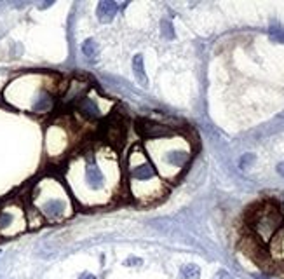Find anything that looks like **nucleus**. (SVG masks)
Returning <instances> with one entry per match:
<instances>
[{"label": "nucleus", "instance_id": "14", "mask_svg": "<svg viewBox=\"0 0 284 279\" xmlns=\"http://www.w3.org/2000/svg\"><path fill=\"white\" fill-rule=\"evenodd\" d=\"M215 279H232V276L227 272V270H218V272H216V276H215Z\"/></svg>", "mask_w": 284, "mask_h": 279}, {"label": "nucleus", "instance_id": "4", "mask_svg": "<svg viewBox=\"0 0 284 279\" xmlns=\"http://www.w3.org/2000/svg\"><path fill=\"white\" fill-rule=\"evenodd\" d=\"M31 203L35 211H38L42 218L51 223L63 222L73 213L72 201L66 194L65 185L54 178H44L35 185Z\"/></svg>", "mask_w": 284, "mask_h": 279}, {"label": "nucleus", "instance_id": "3", "mask_svg": "<svg viewBox=\"0 0 284 279\" xmlns=\"http://www.w3.org/2000/svg\"><path fill=\"white\" fill-rule=\"evenodd\" d=\"M128 187L131 197L140 204H152L164 197L166 183L155 171L153 164L141 147H135L128 155L126 164Z\"/></svg>", "mask_w": 284, "mask_h": 279}, {"label": "nucleus", "instance_id": "1", "mask_svg": "<svg viewBox=\"0 0 284 279\" xmlns=\"http://www.w3.org/2000/svg\"><path fill=\"white\" fill-rule=\"evenodd\" d=\"M119 164L112 152H86L68 170V182L84 206H105L119 190Z\"/></svg>", "mask_w": 284, "mask_h": 279}, {"label": "nucleus", "instance_id": "11", "mask_svg": "<svg viewBox=\"0 0 284 279\" xmlns=\"http://www.w3.org/2000/svg\"><path fill=\"white\" fill-rule=\"evenodd\" d=\"M200 269L194 264H188L181 267V279H199Z\"/></svg>", "mask_w": 284, "mask_h": 279}, {"label": "nucleus", "instance_id": "10", "mask_svg": "<svg viewBox=\"0 0 284 279\" xmlns=\"http://www.w3.org/2000/svg\"><path fill=\"white\" fill-rule=\"evenodd\" d=\"M82 53H84V56H88L89 60H96L98 53H100L96 41H93V38H88V41L82 44Z\"/></svg>", "mask_w": 284, "mask_h": 279}, {"label": "nucleus", "instance_id": "16", "mask_svg": "<svg viewBox=\"0 0 284 279\" xmlns=\"http://www.w3.org/2000/svg\"><path fill=\"white\" fill-rule=\"evenodd\" d=\"M78 279H98V277L94 276V274H91V272H84V274H82V276L78 277Z\"/></svg>", "mask_w": 284, "mask_h": 279}, {"label": "nucleus", "instance_id": "6", "mask_svg": "<svg viewBox=\"0 0 284 279\" xmlns=\"http://www.w3.org/2000/svg\"><path fill=\"white\" fill-rule=\"evenodd\" d=\"M26 229L25 211L14 203L0 206V237H14Z\"/></svg>", "mask_w": 284, "mask_h": 279}, {"label": "nucleus", "instance_id": "7", "mask_svg": "<svg viewBox=\"0 0 284 279\" xmlns=\"http://www.w3.org/2000/svg\"><path fill=\"white\" fill-rule=\"evenodd\" d=\"M105 100H101V96H98L96 93H86L80 100L75 103V110L78 112V115L84 117L88 121H98L103 119L106 115V110L101 107Z\"/></svg>", "mask_w": 284, "mask_h": 279}, {"label": "nucleus", "instance_id": "2", "mask_svg": "<svg viewBox=\"0 0 284 279\" xmlns=\"http://www.w3.org/2000/svg\"><path fill=\"white\" fill-rule=\"evenodd\" d=\"M145 154L164 182H176L190 164L194 147L187 136L169 133L159 138H150Z\"/></svg>", "mask_w": 284, "mask_h": 279}, {"label": "nucleus", "instance_id": "5", "mask_svg": "<svg viewBox=\"0 0 284 279\" xmlns=\"http://www.w3.org/2000/svg\"><path fill=\"white\" fill-rule=\"evenodd\" d=\"M282 211L275 201H262L256 203L255 206H251L248 210L246 222L248 227L251 229V234L256 241L260 243H270L272 237L277 234V230L282 225Z\"/></svg>", "mask_w": 284, "mask_h": 279}, {"label": "nucleus", "instance_id": "17", "mask_svg": "<svg viewBox=\"0 0 284 279\" xmlns=\"http://www.w3.org/2000/svg\"><path fill=\"white\" fill-rule=\"evenodd\" d=\"M277 173H279L281 176H284V163H281V164L277 166Z\"/></svg>", "mask_w": 284, "mask_h": 279}, {"label": "nucleus", "instance_id": "12", "mask_svg": "<svg viewBox=\"0 0 284 279\" xmlns=\"http://www.w3.org/2000/svg\"><path fill=\"white\" fill-rule=\"evenodd\" d=\"M133 70H135L136 77L140 78L141 82H147V77H145V68H143V58H141V54H136L135 60H133Z\"/></svg>", "mask_w": 284, "mask_h": 279}, {"label": "nucleus", "instance_id": "18", "mask_svg": "<svg viewBox=\"0 0 284 279\" xmlns=\"http://www.w3.org/2000/svg\"><path fill=\"white\" fill-rule=\"evenodd\" d=\"M260 279H263V277H260Z\"/></svg>", "mask_w": 284, "mask_h": 279}, {"label": "nucleus", "instance_id": "8", "mask_svg": "<svg viewBox=\"0 0 284 279\" xmlns=\"http://www.w3.org/2000/svg\"><path fill=\"white\" fill-rule=\"evenodd\" d=\"M270 253H272V258H274L275 264L284 269V227L282 229H279L277 234L272 237Z\"/></svg>", "mask_w": 284, "mask_h": 279}, {"label": "nucleus", "instance_id": "9", "mask_svg": "<svg viewBox=\"0 0 284 279\" xmlns=\"http://www.w3.org/2000/svg\"><path fill=\"white\" fill-rule=\"evenodd\" d=\"M117 11H119V6H117L115 2H112V0H101L100 4H98V19H100L101 23H110L113 18H115Z\"/></svg>", "mask_w": 284, "mask_h": 279}, {"label": "nucleus", "instance_id": "15", "mask_svg": "<svg viewBox=\"0 0 284 279\" xmlns=\"http://www.w3.org/2000/svg\"><path fill=\"white\" fill-rule=\"evenodd\" d=\"M164 31L169 35V37H173V30H171V25H169V23H164Z\"/></svg>", "mask_w": 284, "mask_h": 279}, {"label": "nucleus", "instance_id": "13", "mask_svg": "<svg viewBox=\"0 0 284 279\" xmlns=\"http://www.w3.org/2000/svg\"><path fill=\"white\" fill-rule=\"evenodd\" d=\"M270 38L284 44V28H270Z\"/></svg>", "mask_w": 284, "mask_h": 279}]
</instances>
